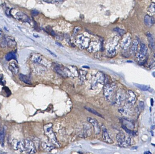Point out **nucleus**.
I'll list each match as a JSON object with an SVG mask.
<instances>
[{
  "mask_svg": "<svg viewBox=\"0 0 155 154\" xmlns=\"http://www.w3.org/2000/svg\"><path fill=\"white\" fill-rule=\"evenodd\" d=\"M52 126L53 124L51 123L46 124L44 126V130L46 135L50 139L52 143L58 146H59V144L56 140L55 134L53 131Z\"/></svg>",
  "mask_w": 155,
  "mask_h": 154,
  "instance_id": "f257e3e1",
  "label": "nucleus"
},
{
  "mask_svg": "<svg viewBox=\"0 0 155 154\" xmlns=\"http://www.w3.org/2000/svg\"><path fill=\"white\" fill-rule=\"evenodd\" d=\"M25 150L28 154H35L37 152L35 145L30 139H27L25 140Z\"/></svg>",
  "mask_w": 155,
  "mask_h": 154,
  "instance_id": "f03ea898",
  "label": "nucleus"
},
{
  "mask_svg": "<svg viewBox=\"0 0 155 154\" xmlns=\"http://www.w3.org/2000/svg\"><path fill=\"white\" fill-rule=\"evenodd\" d=\"M113 93V89L112 86L109 84H107L104 88V94L105 98L108 101L112 100Z\"/></svg>",
  "mask_w": 155,
  "mask_h": 154,
  "instance_id": "7ed1b4c3",
  "label": "nucleus"
},
{
  "mask_svg": "<svg viewBox=\"0 0 155 154\" xmlns=\"http://www.w3.org/2000/svg\"><path fill=\"white\" fill-rule=\"evenodd\" d=\"M87 120L88 122L91 123L92 125L94 128V130L95 133L97 134H99L101 132V128L100 127L99 123L98 122V121L95 119H93L91 117H88L87 118Z\"/></svg>",
  "mask_w": 155,
  "mask_h": 154,
  "instance_id": "20e7f679",
  "label": "nucleus"
},
{
  "mask_svg": "<svg viewBox=\"0 0 155 154\" xmlns=\"http://www.w3.org/2000/svg\"><path fill=\"white\" fill-rule=\"evenodd\" d=\"M148 51L146 45L144 43H141L140 46V50L138 53V57L139 59L141 60H143L145 58V56H146Z\"/></svg>",
  "mask_w": 155,
  "mask_h": 154,
  "instance_id": "39448f33",
  "label": "nucleus"
},
{
  "mask_svg": "<svg viewBox=\"0 0 155 154\" xmlns=\"http://www.w3.org/2000/svg\"><path fill=\"white\" fill-rule=\"evenodd\" d=\"M131 37L130 34H128L124 37L121 44V46L122 49L124 50L128 49L131 44Z\"/></svg>",
  "mask_w": 155,
  "mask_h": 154,
  "instance_id": "423d86ee",
  "label": "nucleus"
},
{
  "mask_svg": "<svg viewBox=\"0 0 155 154\" xmlns=\"http://www.w3.org/2000/svg\"><path fill=\"white\" fill-rule=\"evenodd\" d=\"M101 128L102 130V137H103L104 140L108 143H113V141L112 140V139L110 137L107 129L105 128V127L103 125H102Z\"/></svg>",
  "mask_w": 155,
  "mask_h": 154,
  "instance_id": "0eeeda50",
  "label": "nucleus"
},
{
  "mask_svg": "<svg viewBox=\"0 0 155 154\" xmlns=\"http://www.w3.org/2000/svg\"><path fill=\"white\" fill-rule=\"evenodd\" d=\"M86 38L83 35H79L77 37V42L80 48H85L86 46Z\"/></svg>",
  "mask_w": 155,
  "mask_h": 154,
  "instance_id": "6e6552de",
  "label": "nucleus"
},
{
  "mask_svg": "<svg viewBox=\"0 0 155 154\" xmlns=\"http://www.w3.org/2000/svg\"><path fill=\"white\" fill-rule=\"evenodd\" d=\"M9 69L15 75H17L19 72V68L17 62L15 61H12L9 63Z\"/></svg>",
  "mask_w": 155,
  "mask_h": 154,
  "instance_id": "1a4fd4ad",
  "label": "nucleus"
},
{
  "mask_svg": "<svg viewBox=\"0 0 155 154\" xmlns=\"http://www.w3.org/2000/svg\"><path fill=\"white\" fill-rule=\"evenodd\" d=\"M147 36L150 47L151 49L154 50L155 49V40L154 37L152 35V34L150 32L147 33Z\"/></svg>",
  "mask_w": 155,
  "mask_h": 154,
  "instance_id": "9d476101",
  "label": "nucleus"
},
{
  "mask_svg": "<svg viewBox=\"0 0 155 154\" xmlns=\"http://www.w3.org/2000/svg\"><path fill=\"white\" fill-rule=\"evenodd\" d=\"M144 23L147 27H150L155 23V20L152 17L147 15L144 17Z\"/></svg>",
  "mask_w": 155,
  "mask_h": 154,
  "instance_id": "9b49d317",
  "label": "nucleus"
},
{
  "mask_svg": "<svg viewBox=\"0 0 155 154\" xmlns=\"http://www.w3.org/2000/svg\"><path fill=\"white\" fill-rule=\"evenodd\" d=\"M16 17L19 21L22 22H29L30 21V19L28 18V17L23 13H17L16 14Z\"/></svg>",
  "mask_w": 155,
  "mask_h": 154,
  "instance_id": "f8f14e48",
  "label": "nucleus"
},
{
  "mask_svg": "<svg viewBox=\"0 0 155 154\" xmlns=\"http://www.w3.org/2000/svg\"><path fill=\"white\" fill-rule=\"evenodd\" d=\"M19 78L21 81L27 84H31V80L27 75H23L22 74H20L19 75Z\"/></svg>",
  "mask_w": 155,
  "mask_h": 154,
  "instance_id": "ddd939ff",
  "label": "nucleus"
},
{
  "mask_svg": "<svg viewBox=\"0 0 155 154\" xmlns=\"http://www.w3.org/2000/svg\"><path fill=\"white\" fill-rule=\"evenodd\" d=\"M126 139V136L123 132H120L118 133L116 136V140L119 144H122L124 143Z\"/></svg>",
  "mask_w": 155,
  "mask_h": 154,
  "instance_id": "4468645a",
  "label": "nucleus"
},
{
  "mask_svg": "<svg viewBox=\"0 0 155 154\" xmlns=\"http://www.w3.org/2000/svg\"><path fill=\"white\" fill-rule=\"evenodd\" d=\"M7 45L10 47H14L16 45V43L14 38L11 37H6Z\"/></svg>",
  "mask_w": 155,
  "mask_h": 154,
  "instance_id": "2eb2a0df",
  "label": "nucleus"
},
{
  "mask_svg": "<svg viewBox=\"0 0 155 154\" xmlns=\"http://www.w3.org/2000/svg\"><path fill=\"white\" fill-rule=\"evenodd\" d=\"M124 98H125V96L122 92L118 91L116 94V98L117 103L118 104L121 103L122 102V101L124 100Z\"/></svg>",
  "mask_w": 155,
  "mask_h": 154,
  "instance_id": "dca6fc26",
  "label": "nucleus"
},
{
  "mask_svg": "<svg viewBox=\"0 0 155 154\" xmlns=\"http://www.w3.org/2000/svg\"><path fill=\"white\" fill-rule=\"evenodd\" d=\"M139 42L137 40H134L132 43V46L131 48V52L132 54H135L138 50Z\"/></svg>",
  "mask_w": 155,
  "mask_h": 154,
  "instance_id": "f3484780",
  "label": "nucleus"
},
{
  "mask_svg": "<svg viewBox=\"0 0 155 154\" xmlns=\"http://www.w3.org/2000/svg\"><path fill=\"white\" fill-rule=\"evenodd\" d=\"M128 101L129 102H130L132 104H134L136 101V95L130 91L128 92Z\"/></svg>",
  "mask_w": 155,
  "mask_h": 154,
  "instance_id": "a211bd4d",
  "label": "nucleus"
},
{
  "mask_svg": "<svg viewBox=\"0 0 155 154\" xmlns=\"http://www.w3.org/2000/svg\"><path fill=\"white\" fill-rule=\"evenodd\" d=\"M16 58V55L14 52H10L7 53L5 56V59L7 61H10L15 60Z\"/></svg>",
  "mask_w": 155,
  "mask_h": 154,
  "instance_id": "6ab92c4d",
  "label": "nucleus"
},
{
  "mask_svg": "<svg viewBox=\"0 0 155 154\" xmlns=\"http://www.w3.org/2000/svg\"><path fill=\"white\" fill-rule=\"evenodd\" d=\"M5 137V130L4 128H2L1 130V136H0V140H1V145L2 146L4 144Z\"/></svg>",
  "mask_w": 155,
  "mask_h": 154,
  "instance_id": "aec40b11",
  "label": "nucleus"
},
{
  "mask_svg": "<svg viewBox=\"0 0 155 154\" xmlns=\"http://www.w3.org/2000/svg\"><path fill=\"white\" fill-rule=\"evenodd\" d=\"M85 108L86 109V110H87L88 111H89V112H91V113H93V114H94L97 115V116H98V117L103 118L101 114H100L99 112H97V111H96L94 109H92V108H90L87 107H85Z\"/></svg>",
  "mask_w": 155,
  "mask_h": 154,
  "instance_id": "412c9836",
  "label": "nucleus"
},
{
  "mask_svg": "<svg viewBox=\"0 0 155 154\" xmlns=\"http://www.w3.org/2000/svg\"><path fill=\"white\" fill-rule=\"evenodd\" d=\"M147 10L149 13L151 15L154 14L155 13V3L150 5Z\"/></svg>",
  "mask_w": 155,
  "mask_h": 154,
  "instance_id": "4be33fe9",
  "label": "nucleus"
},
{
  "mask_svg": "<svg viewBox=\"0 0 155 154\" xmlns=\"http://www.w3.org/2000/svg\"><path fill=\"white\" fill-rule=\"evenodd\" d=\"M42 146L44 149V150H46V151H50L52 150V148H53V147L51 146L50 144H47L45 142L42 143Z\"/></svg>",
  "mask_w": 155,
  "mask_h": 154,
  "instance_id": "5701e85b",
  "label": "nucleus"
},
{
  "mask_svg": "<svg viewBox=\"0 0 155 154\" xmlns=\"http://www.w3.org/2000/svg\"><path fill=\"white\" fill-rule=\"evenodd\" d=\"M135 85L137 88H139L142 91H147L148 89V87L147 85H140L138 84H135Z\"/></svg>",
  "mask_w": 155,
  "mask_h": 154,
  "instance_id": "b1692460",
  "label": "nucleus"
},
{
  "mask_svg": "<svg viewBox=\"0 0 155 154\" xmlns=\"http://www.w3.org/2000/svg\"><path fill=\"white\" fill-rule=\"evenodd\" d=\"M122 128L125 131H126V132L128 134H131V135H132V136L135 135V133L134 132L130 130V129H128V128L126 126L123 125H122Z\"/></svg>",
  "mask_w": 155,
  "mask_h": 154,
  "instance_id": "393cba45",
  "label": "nucleus"
},
{
  "mask_svg": "<svg viewBox=\"0 0 155 154\" xmlns=\"http://www.w3.org/2000/svg\"><path fill=\"white\" fill-rule=\"evenodd\" d=\"M114 31L116 32L117 33H118L121 35H123V34L125 33V31L123 29H121L119 27H116L115 28H114Z\"/></svg>",
  "mask_w": 155,
  "mask_h": 154,
  "instance_id": "a878e982",
  "label": "nucleus"
},
{
  "mask_svg": "<svg viewBox=\"0 0 155 154\" xmlns=\"http://www.w3.org/2000/svg\"><path fill=\"white\" fill-rule=\"evenodd\" d=\"M39 14V12L38 11L36 10H34L32 11V12H31V14L33 16H37V15Z\"/></svg>",
  "mask_w": 155,
  "mask_h": 154,
  "instance_id": "bb28decb",
  "label": "nucleus"
},
{
  "mask_svg": "<svg viewBox=\"0 0 155 154\" xmlns=\"http://www.w3.org/2000/svg\"><path fill=\"white\" fill-rule=\"evenodd\" d=\"M46 50H47L48 51V52H49V53H50V54H52V55H53V56H55V57H56V55L55 54H54V53H52V51H50V50H47V49H46Z\"/></svg>",
  "mask_w": 155,
  "mask_h": 154,
  "instance_id": "cd10ccee",
  "label": "nucleus"
},
{
  "mask_svg": "<svg viewBox=\"0 0 155 154\" xmlns=\"http://www.w3.org/2000/svg\"><path fill=\"white\" fill-rule=\"evenodd\" d=\"M144 154H151V153L150 151H146V152H145Z\"/></svg>",
  "mask_w": 155,
  "mask_h": 154,
  "instance_id": "c85d7f7f",
  "label": "nucleus"
},
{
  "mask_svg": "<svg viewBox=\"0 0 155 154\" xmlns=\"http://www.w3.org/2000/svg\"><path fill=\"white\" fill-rule=\"evenodd\" d=\"M151 1H152V2H153V3H155V0H151Z\"/></svg>",
  "mask_w": 155,
  "mask_h": 154,
  "instance_id": "c756f323",
  "label": "nucleus"
}]
</instances>
